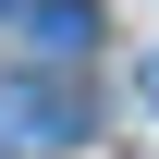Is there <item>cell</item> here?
<instances>
[{
  "mask_svg": "<svg viewBox=\"0 0 159 159\" xmlns=\"http://www.w3.org/2000/svg\"><path fill=\"white\" fill-rule=\"evenodd\" d=\"M25 61H86L98 49V0H12V25H0Z\"/></svg>",
  "mask_w": 159,
  "mask_h": 159,
  "instance_id": "obj_1",
  "label": "cell"
},
{
  "mask_svg": "<svg viewBox=\"0 0 159 159\" xmlns=\"http://www.w3.org/2000/svg\"><path fill=\"white\" fill-rule=\"evenodd\" d=\"M74 147V98L61 86H0V159H61Z\"/></svg>",
  "mask_w": 159,
  "mask_h": 159,
  "instance_id": "obj_2",
  "label": "cell"
},
{
  "mask_svg": "<svg viewBox=\"0 0 159 159\" xmlns=\"http://www.w3.org/2000/svg\"><path fill=\"white\" fill-rule=\"evenodd\" d=\"M147 98H159V61H147Z\"/></svg>",
  "mask_w": 159,
  "mask_h": 159,
  "instance_id": "obj_3",
  "label": "cell"
},
{
  "mask_svg": "<svg viewBox=\"0 0 159 159\" xmlns=\"http://www.w3.org/2000/svg\"><path fill=\"white\" fill-rule=\"evenodd\" d=\"M0 25H12V0H0Z\"/></svg>",
  "mask_w": 159,
  "mask_h": 159,
  "instance_id": "obj_4",
  "label": "cell"
}]
</instances>
